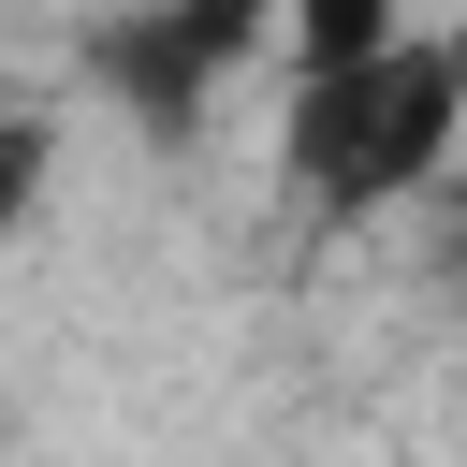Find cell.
<instances>
[{
  "instance_id": "1",
  "label": "cell",
  "mask_w": 467,
  "mask_h": 467,
  "mask_svg": "<svg viewBox=\"0 0 467 467\" xmlns=\"http://www.w3.org/2000/svg\"><path fill=\"white\" fill-rule=\"evenodd\" d=\"M452 161H467V29H423V44L365 58V73H321V88H292V117H277V175H292V204L336 219V234L452 190Z\"/></svg>"
},
{
  "instance_id": "4",
  "label": "cell",
  "mask_w": 467,
  "mask_h": 467,
  "mask_svg": "<svg viewBox=\"0 0 467 467\" xmlns=\"http://www.w3.org/2000/svg\"><path fill=\"white\" fill-rule=\"evenodd\" d=\"M438 277L467 292V161H452V190H438Z\"/></svg>"
},
{
  "instance_id": "2",
  "label": "cell",
  "mask_w": 467,
  "mask_h": 467,
  "mask_svg": "<svg viewBox=\"0 0 467 467\" xmlns=\"http://www.w3.org/2000/svg\"><path fill=\"white\" fill-rule=\"evenodd\" d=\"M263 44H292V0H117V15H88V88L175 161V146H204L219 88Z\"/></svg>"
},
{
  "instance_id": "3",
  "label": "cell",
  "mask_w": 467,
  "mask_h": 467,
  "mask_svg": "<svg viewBox=\"0 0 467 467\" xmlns=\"http://www.w3.org/2000/svg\"><path fill=\"white\" fill-rule=\"evenodd\" d=\"M394 44H423V29H409V0H292V88L365 73V58H394Z\"/></svg>"
}]
</instances>
